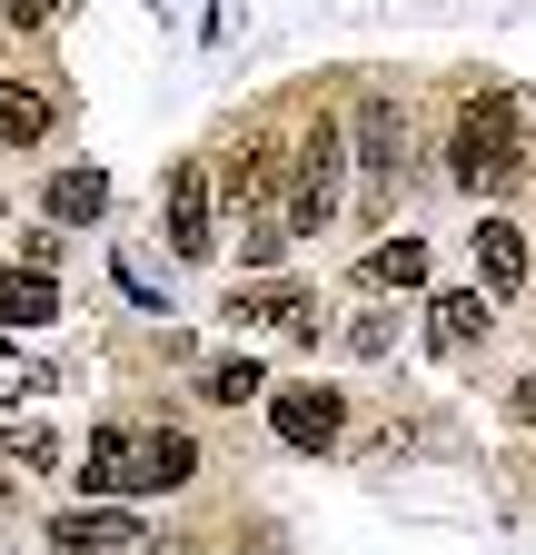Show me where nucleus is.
Listing matches in <instances>:
<instances>
[{"instance_id": "obj_9", "label": "nucleus", "mask_w": 536, "mask_h": 555, "mask_svg": "<svg viewBox=\"0 0 536 555\" xmlns=\"http://www.w3.org/2000/svg\"><path fill=\"white\" fill-rule=\"evenodd\" d=\"M477 278H487V298H516L526 288V238L507 219H477Z\"/></svg>"}, {"instance_id": "obj_12", "label": "nucleus", "mask_w": 536, "mask_h": 555, "mask_svg": "<svg viewBox=\"0 0 536 555\" xmlns=\"http://www.w3.org/2000/svg\"><path fill=\"white\" fill-rule=\"evenodd\" d=\"M100 208H110V179H100V169H60V179H50V219H60V229L100 219Z\"/></svg>"}, {"instance_id": "obj_18", "label": "nucleus", "mask_w": 536, "mask_h": 555, "mask_svg": "<svg viewBox=\"0 0 536 555\" xmlns=\"http://www.w3.org/2000/svg\"><path fill=\"white\" fill-rule=\"evenodd\" d=\"M30 387H50V367H30V358H11V347H0V397H30Z\"/></svg>"}, {"instance_id": "obj_4", "label": "nucleus", "mask_w": 536, "mask_h": 555, "mask_svg": "<svg viewBox=\"0 0 536 555\" xmlns=\"http://www.w3.org/2000/svg\"><path fill=\"white\" fill-rule=\"evenodd\" d=\"M268 416H279V437H289V447H339L348 397H339V387H279V397H268Z\"/></svg>"}, {"instance_id": "obj_16", "label": "nucleus", "mask_w": 536, "mask_h": 555, "mask_svg": "<svg viewBox=\"0 0 536 555\" xmlns=\"http://www.w3.org/2000/svg\"><path fill=\"white\" fill-rule=\"evenodd\" d=\"M0 456H11V466H60V437H50V427H11V437H0Z\"/></svg>"}, {"instance_id": "obj_15", "label": "nucleus", "mask_w": 536, "mask_h": 555, "mask_svg": "<svg viewBox=\"0 0 536 555\" xmlns=\"http://www.w3.org/2000/svg\"><path fill=\"white\" fill-rule=\"evenodd\" d=\"M268 377H258V358H219V367H199V397L209 406H248Z\"/></svg>"}, {"instance_id": "obj_20", "label": "nucleus", "mask_w": 536, "mask_h": 555, "mask_svg": "<svg viewBox=\"0 0 536 555\" xmlns=\"http://www.w3.org/2000/svg\"><path fill=\"white\" fill-rule=\"evenodd\" d=\"M21 268H40V278H50V268H60V229H30V238H21Z\"/></svg>"}, {"instance_id": "obj_13", "label": "nucleus", "mask_w": 536, "mask_h": 555, "mask_svg": "<svg viewBox=\"0 0 536 555\" xmlns=\"http://www.w3.org/2000/svg\"><path fill=\"white\" fill-rule=\"evenodd\" d=\"M140 476H150V486H189V476H199V447H189L179 427H159V437H140Z\"/></svg>"}, {"instance_id": "obj_14", "label": "nucleus", "mask_w": 536, "mask_h": 555, "mask_svg": "<svg viewBox=\"0 0 536 555\" xmlns=\"http://www.w3.org/2000/svg\"><path fill=\"white\" fill-rule=\"evenodd\" d=\"M418 278H427V248L418 238H378L368 248V288H418Z\"/></svg>"}, {"instance_id": "obj_11", "label": "nucleus", "mask_w": 536, "mask_h": 555, "mask_svg": "<svg viewBox=\"0 0 536 555\" xmlns=\"http://www.w3.org/2000/svg\"><path fill=\"white\" fill-rule=\"evenodd\" d=\"M50 90H30V80H0V139H21V150H30V139H50Z\"/></svg>"}, {"instance_id": "obj_7", "label": "nucleus", "mask_w": 536, "mask_h": 555, "mask_svg": "<svg viewBox=\"0 0 536 555\" xmlns=\"http://www.w3.org/2000/svg\"><path fill=\"white\" fill-rule=\"evenodd\" d=\"M487 318H497L487 288H447V298H427V337H437V358H467V347L487 337Z\"/></svg>"}, {"instance_id": "obj_3", "label": "nucleus", "mask_w": 536, "mask_h": 555, "mask_svg": "<svg viewBox=\"0 0 536 555\" xmlns=\"http://www.w3.org/2000/svg\"><path fill=\"white\" fill-rule=\"evenodd\" d=\"M169 248H179V258H209V248H219V179L199 169V159L169 169Z\"/></svg>"}, {"instance_id": "obj_1", "label": "nucleus", "mask_w": 536, "mask_h": 555, "mask_svg": "<svg viewBox=\"0 0 536 555\" xmlns=\"http://www.w3.org/2000/svg\"><path fill=\"white\" fill-rule=\"evenodd\" d=\"M526 150H536V139H526V119H516V90H487V100H467V109H457L447 179L497 198V189H516V179H526Z\"/></svg>"}, {"instance_id": "obj_2", "label": "nucleus", "mask_w": 536, "mask_h": 555, "mask_svg": "<svg viewBox=\"0 0 536 555\" xmlns=\"http://www.w3.org/2000/svg\"><path fill=\"white\" fill-rule=\"evenodd\" d=\"M339 169H348V129H339V119H318V129L298 139V179H289V238L339 219Z\"/></svg>"}, {"instance_id": "obj_6", "label": "nucleus", "mask_w": 536, "mask_h": 555, "mask_svg": "<svg viewBox=\"0 0 536 555\" xmlns=\"http://www.w3.org/2000/svg\"><path fill=\"white\" fill-rule=\"evenodd\" d=\"M348 159H358L378 189L397 179V159H408V150H397V100H387V90H368V100H358V119H348Z\"/></svg>"}, {"instance_id": "obj_5", "label": "nucleus", "mask_w": 536, "mask_h": 555, "mask_svg": "<svg viewBox=\"0 0 536 555\" xmlns=\"http://www.w3.org/2000/svg\"><path fill=\"white\" fill-rule=\"evenodd\" d=\"M50 545L60 555H129V545H150V526L119 516V506H71V516L50 526Z\"/></svg>"}, {"instance_id": "obj_8", "label": "nucleus", "mask_w": 536, "mask_h": 555, "mask_svg": "<svg viewBox=\"0 0 536 555\" xmlns=\"http://www.w3.org/2000/svg\"><path fill=\"white\" fill-rule=\"evenodd\" d=\"M80 486H90V496H129V486H150L140 476V437H129V427H100L90 456H80Z\"/></svg>"}, {"instance_id": "obj_10", "label": "nucleus", "mask_w": 536, "mask_h": 555, "mask_svg": "<svg viewBox=\"0 0 536 555\" xmlns=\"http://www.w3.org/2000/svg\"><path fill=\"white\" fill-rule=\"evenodd\" d=\"M60 318V288L40 268H0V327H50Z\"/></svg>"}, {"instance_id": "obj_17", "label": "nucleus", "mask_w": 536, "mask_h": 555, "mask_svg": "<svg viewBox=\"0 0 536 555\" xmlns=\"http://www.w3.org/2000/svg\"><path fill=\"white\" fill-rule=\"evenodd\" d=\"M60 11H71V0H0V21H11V30H50Z\"/></svg>"}, {"instance_id": "obj_19", "label": "nucleus", "mask_w": 536, "mask_h": 555, "mask_svg": "<svg viewBox=\"0 0 536 555\" xmlns=\"http://www.w3.org/2000/svg\"><path fill=\"white\" fill-rule=\"evenodd\" d=\"M387 337H397V318H358V327H348L358 358H387Z\"/></svg>"}, {"instance_id": "obj_21", "label": "nucleus", "mask_w": 536, "mask_h": 555, "mask_svg": "<svg viewBox=\"0 0 536 555\" xmlns=\"http://www.w3.org/2000/svg\"><path fill=\"white\" fill-rule=\"evenodd\" d=\"M516 427H536V377H516Z\"/></svg>"}]
</instances>
